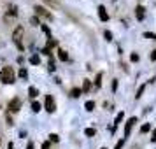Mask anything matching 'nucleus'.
Returning <instances> with one entry per match:
<instances>
[{
    "label": "nucleus",
    "instance_id": "4be33fe9",
    "mask_svg": "<svg viewBox=\"0 0 156 149\" xmlns=\"http://www.w3.org/2000/svg\"><path fill=\"white\" fill-rule=\"evenodd\" d=\"M144 90H146V84H142L140 88L137 90V95H135V98H137V100H139V98L142 97V93H144Z\"/></svg>",
    "mask_w": 156,
    "mask_h": 149
},
{
    "label": "nucleus",
    "instance_id": "bb28decb",
    "mask_svg": "<svg viewBox=\"0 0 156 149\" xmlns=\"http://www.w3.org/2000/svg\"><path fill=\"white\" fill-rule=\"evenodd\" d=\"M90 88H91V83H90V81H84V84H83V93L90 91Z\"/></svg>",
    "mask_w": 156,
    "mask_h": 149
},
{
    "label": "nucleus",
    "instance_id": "1a4fd4ad",
    "mask_svg": "<svg viewBox=\"0 0 156 149\" xmlns=\"http://www.w3.org/2000/svg\"><path fill=\"white\" fill-rule=\"evenodd\" d=\"M28 95L32 97V98H35V97H39V90H37L35 86H30L28 88Z\"/></svg>",
    "mask_w": 156,
    "mask_h": 149
},
{
    "label": "nucleus",
    "instance_id": "f3484780",
    "mask_svg": "<svg viewBox=\"0 0 156 149\" xmlns=\"http://www.w3.org/2000/svg\"><path fill=\"white\" fill-rule=\"evenodd\" d=\"M123 118H125V112H119L118 116H116V121H114V126H116V128H118V125L123 121Z\"/></svg>",
    "mask_w": 156,
    "mask_h": 149
},
{
    "label": "nucleus",
    "instance_id": "aec40b11",
    "mask_svg": "<svg viewBox=\"0 0 156 149\" xmlns=\"http://www.w3.org/2000/svg\"><path fill=\"white\" fill-rule=\"evenodd\" d=\"M144 37H146V39H151V41H156V34L154 32H144Z\"/></svg>",
    "mask_w": 156,
    "mask_h": 149
},
{
    "label": "nucleus",
    "instance_id": "4468645a",
    "mask_svg": "<svg viewBox=\"0 0 156 149\" xmlns=\"http://www.w3.org/2000/svg\"><path fill=\"white\" fill-rule=\"evenodd\" d=\"M56 46H58V42L53 39V37H51V39H48V46H46L48 49H53V48H56Z\"/></svg>",
    "mask_w": 156,
    "mask_h": 149
},
{
    "label": "nucleus",
    "instance_id": "7c9ffc66",
    "mask_svg": "<svg viewBox=\"0 0 156 149\" xmlns=\"http://www.w3.org/2000/svg\"><path fill=\"white\" fill-rule=\"evenodd\" d=\"M41 53H44V55H48V56H53V53H51V49H48V48H42V49H41Z\"/></svg>",
    "mask_w": 156,
    "mask_h": 149
},
{
    "label": "nucleus",
    "instance_id": "a878e982",
    "mask_svg": "<svg viewBox=\"0 0 156 149\" xmlns=\"http://www.w3.org/2000/svg\"><path fill=\"white\" fill-rule=\"evenodd\" d=\"M149 130H151V123H146V125H142V128H140L142 133H147Z\"/></svg>",
    "mask_w": 156,
    "mask_h": 149
},
{
    "label": "nucleus",
    "instance_id": "9d476101",
    "mask_svg": "<svg viewBox=\"0 0 156 149\" xmlns=\"http://www.w3.org/2000/svg\"><path fill=\"white\" fill-rule=\"evenodd\" d=\"M58 58H60L62 62H69V55H67L63 49H58Z\"/></svg>",
    "mask_w": 156,
    "mask_h": 149
},
{
    "label": "nucleus",
    "instance_id": "72a5a7b5",
    "mask_svg": "<svg viewBox=\"0 0 156 149\" xmlns=\"http://www.w3.org/2000/svg\"><path fill=\"white\" fill-rule=\"evenodd\" d=\"M149 58H151V62H156V49L151 53V56H149Z\"/></svg>",
    "mask_w": 156,
    "mask_h": 149
},
{
    "label": "nucleus",
    "instance_id": "6e6552de",
    "mask_svg": "<svg viewBox=\"0 0 156 149\" xmlns=\"http://www.w3.org/2000/svg\"><path fill=\"white\" fill-rule=\"evenodd\" d=\"M135 16H137V20H139V21H142V20H144V16H146V9L142 7V5H137V7H135Z\"/></svg>",
    "mask_w": 156,
    "mask_h": 149
},
{
    "label": "nucleus",
    "instance_id": "393cba45",
    "mask_svg": "<svg viewBox=\"0 0 156 149\" xmlns=\"http://www.w3.org/2000/svg\"><path fill=\"white\" fill-rule=\"evenodd\" d=\"M30 23H32V25H35V27H39V25H42V23H41V20H39V16H34V18L30 20Z\"/></svg>",
    "mask_w": 156,
    "mask_h": 149
},
{
    "label": "nucleus",
    "instance_id": "f03ea898",
    "mask_svg": "<svg viewBox=\"0 0 156 149\" xmlns=\"http://www.w3.org/2000/svg\"><path fill=\"white\" fill-rule=\"evenodd\" d=\"M23 34H25V28H23L21 25H18V27L14 28V32H12V42L16 44V48H18L20 51L25 49V48H23V42H21Z\"/></svg>",
    "mask_w": 156,
    "mask_h": 149
},
{
    "label": "nucleus",
    "instance_id": "0eeeda50",
    "mask_svg": "<svg viewBox=\"0 0 156 149\" xmlns=\"http://www.w3.org/2000/svg\"><path fill=\"white\" fill-rule=\"evenodd\" d=\"M98 18H100V21H109V12L105 11V7L104 5H98Z\"/></svg>",
    "mask_w": 156,
    "mask_h": 149
},
{
    "label": "nucleus",
    "instance_id": "e433bc0d",
    "mask_svg": "<svg viewBox=\"0 0 156 149\" xmlns=\"http://www.w3.org/2000/svg\"><path fill=\"white\" fill-rule=\"evenodd\" d=\"M7 149H14V144H12V142H9V144H7Z\"/></svg>",
    "mask_w": 156,
    "mask_h": 149
},
{
    "label": "nucleus",
    "instance_id": "f704fd0d",
    "mask_svg": "<svg viewBox=\"0 0 156 149\" xmlns=\"http://www.w3.org/2000/svg\"><path fill=\"white\" fill-rule=\"evenodd\" d=\"M112 90H114V91L118 90V79H114V81H112Z\"/></svg>",
    "mask_w": 156,
    "mask_h": 149
},
{
    "label": "nucleus",
    "instance_id": "39448f33",
    "mask_svg": "<svg viewBox=\"0 0 156 149\" xmlns=\"http://www.w3.org/2000/svg\"><path fill=\"white\" fill-rule=\"evenodd\" d=\"M7 109H9V112H12V114L18 112V111L21 109V100H20V98H12L11 102H9V107H7Z\"/></svg>",
    "mask_w": 156,
    "mask_h": 149
},
{
    "label": "nucleus",
    "instance_id": "6ab92c4d",
    "mask_svg": "<svg viewBox=\"0 0 156 149\" xmlns=\"http://www.w3.org/2000/svg\"><path fill=\"white\" fill-rule=\"evenodd\" d=\"M30 63H32V65H39V63H41V58L37 56V55L30 56Z\"/></svg>",
    "mask_w": 156,
    "mask_h": 149
},
{
    "label": "nucleus",
    "instance_id": "412c9836",
    "mask_svg": "<svg viewBox=\"0 0 156 149\" xmlns=\"http://www.w3.org/2000/svg\"><path fill=\"white\" fill-rule=\"evenodd\" d=\"M139 60H140V56H139L137 53H132V55H130V62H132V63H137Z\"/></svg>",
    "mask_w": 156,
    "mask_h": 149
},
{
    "label": "nucleus",
    "instance_id": "2eb2a0df",
    "mask_svg": "<svg viewBox=\"0 0 156 149\" xmlns=\"http://www.w3.org/2000/svg\"><path fill=\"white\" fill-rule=\"evenodd\" d=\"M18 76H20L21 79H28V70H27L25 67H21V69H20V74H18Z\"/></svg>",
    "mask_w": 156,
    "mask_h": 149
},
{
    "label": "nucleus",
    "instance_id": "cd10ccee",
    "mask_svg": "<svg viewBox=\"0 0 156 149\" xmlns=\"http://www.w3.org/2000/svg\"><path fill=\"white\" fill-rule=\"evenodd\" d=\"M125 142H126V139L123 137L121 140H118V144H116V147H114V149H123V146H125Z\"/></svg>",
    "mask_w": 156,
    "mask_h": 149
},
{
    "label": "nucleus",
    "instance_id": "a211bd4d",
    "mask_svg": "<svg viewBox=\"0 0 156 149\" xmlns=\"http://www.w3.org/2000/svg\"><path fill=\"white\" fill-rule=\"evenodd\" d=\"M84 135L86 137H93V135H97V130H95V128H86Z\"/></svg>",
    "mask_w": 156,
    "mask_h": 149
},
{
    "label": "nucleus",
    "instance_id": "5701e85b",
    "mask_svg": "<svg viewBox=\"0 0 156 149\" xmlns=\"http://www.w3.org/2000/svg\"><path fill=\"white\" fill-rule=\"evenodd\" d=\"M9 14H12V16H18V7L16 5H9Z\"/></svg>",
    "mask_w": 156,
    "mask_h": 149
},
{
    "label": "nucleus",
    "instance_id": "20e7f679",
    "mask_svg": "<svg viewBox=\"0 0 156 149\" xmlns=\"http://www.w3.org/2000/svg\"><path fill=\"white\" fill-rule=\"evenodd\" d=\"M34 11L37 12V16H39V18H44V20H48V21H51V20H53V14H51L46 7H42V5H35V7H34Z\"/></svg>",
    "mask_w": 156,
    "mask_h": 149
},
{
    "label": "nucleus",
    "instance_id": "58836bf2",
    "mask_svg": "<svg viewBox=\"0 0 156 149\" xmlns=\"http://www.w3.org/2000/svg\"><path fill=\"white\" fill-rule=\"evenodd\" d=\"M102 149H107V147H102Z\"/></svg>",
    "mask_w": 156,
    "mask_h": 149
},
{
    "label": "nucleus",
    "instance_id": "2f4dec72",
    "mask_svg": "<svg viewBox=\"0 0 156 149\" xmlns=\"http://www.w3.org/2000/svg\"><path fill=\"white\" fill-rule=\"evenodd\" d=\"M44 4H48V5H56V2L55 0H42Z\"/></svg>",
    "mask_w": 156,
    "mask_h": 149
},
{
    "label": "nucleus",
    "instance_id": "c756f323",
    "mask_svg": "<svg viewBox=\"0 0 156 149\" xmlns=\"http://www.w3.org/2000/svg\"><path fill=\"white\" fill-rule=\"evenodd\" d=\"M60 140V137L56 133H49V142H58Z\"/></svg>",
    "mask_w": 156,
    "mask_h": 149
},
{
    "label": "nucleus",
    "instance_id": "ddd939ff",
    "mask_svg": "<svg viewBox=\"0 0 156 149\" xmlns=\"http://www.w3.org/2000/svg\"><path fill=\"white\" fill-rule=\"evenodd\" d=\"M102 77H104V74H102V72H98V74H97V77H95V86H97V88H100V86H102Z\"/></svg>",
    "mask_w": 156,
    "mask_h": 149
},
{
    "label": "nucleus",
    "instance_id": "4c0bfd02",
    "mask_svg": "<svg viewBox=\"0 0 156 149\" xmlns=\"http://www.w3.org/2000/svg\"><path fill=\"white\" fill-rule=\"evenodd\" d=\"M27 149H34V142H28V146H27Z\"/></svg>",
    "mask_w": 156,
    "mask_h": 149
},
{
    "label": "nucleus",
    "instance_id": "dca6fc26",
    "mask_svg": "<svg viewBox=\"0 0 156 149\" xmlns=\"http://www.w3.org/2000/svg\"><path fill=\"white\" fill-rule=\"evenodd\" d=\"M48 69H49V72L56 70V63H55V58L53 56H49V67H48Z\"/></svg>",
    "mask_w": 156,
    "mask_h": 149
},
{
    "label": "nucleus",
    "instance_id": "7ed1b4c3",
    "mask_svg": "<svg viewBox=\"0 0 156 149\" xmlns=\"http://www.w3.org/2000/svg\"><path fill=\"white\" fill-rule=\"evenodd\" d=\"M44 109L48 111L49 114H53L56 111V102L53 98V95H46V98H44Z\"/></svg>",
    "mask_w": 156,
    "mask_h": 149
},
{
    "label": "nucleus",
    "instance_id": "b1692460",
    "mask_svg": "<svg viewBox=\"0 0 156 149\" xmlns=\"http://www.w3.org/2000/svg\"><path fill=\"white\" fill-rule=\"evenodd\" d=\"M32 111H34V112H41V104H39V102H34V104H32Z\"/></svg>",
    "mask_w": 156,
    "mask_h": 149
},
{
    "label": "nucleus",
    "instance_id": "473e14b6",
    "mask_svg": "<svg viewBox=\"0 0 156 149\" xmlns=\"http://www.w3.org/2000/svg\"><path fill=\"white\" fill-rule=\"evenodd\" d=\"M42 149H51V142H49V140L44 142V144H42Z\"/></svg>",
    "mask_w": 156,
    "mask_h": 149
},
{
    "label": "nucleus",
    "instance_id": "9b49d317",
    "mask_svg": "<svg viewBox=\"0 0 156 149\" xmlns=\"http://www.w3.org/2000/svg\"><path fill=\"white\" fill-rule=\"evenodd\" d=\"M84 109L88 111V112H91L93 109H95V102H93V100H88V102L84 104Z\"/></svg>",
    "mask_w": 156,
    "mask_h": 149
},
{
    "label": "nucleus",
    "instance_id": "f8f14e48",
    "mask_svg": "<svg viewBox=\"0 0 156 149\" xmlns=\"http://www.w3.org/2000/svg\"><path fill=\"white\" fill-rule=\"evenodd\" d=\"M79 95H83V90H81V88H74V90H70V97L77 98Z\"/></svg>",
    "mask_w": 156,
    "mask_h": 149
},
{
    "label": "nucleus",
    "instance_id": "f257e3e1",
    "mask_svg": "<svg viewBox=\"0 0 156 149\" xmlns=\"http://www.w3.org/2000/svg\"><path fill=\"white\" fill-rule=\"evenodd\" d=\"M0 81H2L4 84H12V83H14L16 76H14L12 67H4V69L0 70Z\"/></svg>",
    "mask_w": 156,
    "mask_h": 149
},
{
    "label": "nucleus",
    "instance_id": "c9c22d12",
    "mask_svg": "<svg viewBox=\"0 0 156 149\" xmlns=\"http://www.w3.org/2000/svg\"><path fill=\"white\" fill-rule=\"evenodd\" d=\"M151 140H153V142H156V128L153 130V135H151Z\"/></svg>",
    "mask_w": 156,
    "mask_h": 149
},
{
    "label": "nucleus",
    "instance_id": "c85d7f7f",
    "mask_svg": "<svg viewBox=\"0 0 156 149\" xmlns=\"http://www.w3.org/2000/svg\"><path fill=\"white\" fill-rule=\"evenodd\" d=\"M104 37H105V41H109V42L112 41V34H111L109 30H105V32H104Z\"/></svg>",
    "mask_w": 156,
    "mask_h": 149
},
{
    "label": "nucleus",
    "instance_id": "423d86ee",
    "mask_svg": "<svg viewBox=\"0 0 156 149\" xmlns=\"http://www.w3.org/2000/svg\"><path fill=\"white\" fill-rule=\"evenodd\" d=\"M135 123H137V118H135V116H132V118L126 121V125H125V139L130 135V132H132V128H133Z\"/></svg>",
    "mask_w": 156,
    "mask_h": 149
}]
</instances>
